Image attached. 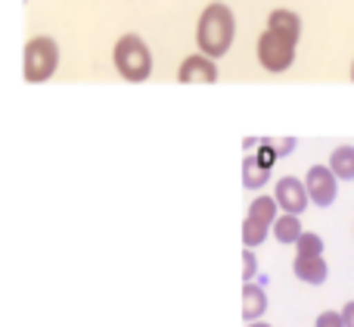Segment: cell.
Returning <instances> with one entry per match:
<instances>
[{
	"instance_id": "1",
	"label": "cell",
	"mask_w": 354,
	"mask_h": 327,
	"mask_svg": "<svg viewBox=\"0 0 354 327\" xmlns=\"http://www.w3.org/2000/svg\"><path fill=\"white\" fill-rule=\"evenodd\" d=\"M233 37H236V16L227 3L214 0L205 10L199 12V22H196V47L199 53L221 60V56L230 53Z\"/></svg>"
},
{
	"instance_id": "2",
	"label": "cell",
	"mask_w": 354,
	"mask_h": 327,
	"mask_svg": "<svg viewBox=\"0 0 354 327\" xmlns=\"http://www.w3.org/2000/svg\"><path fill=\"white\" fill-rule=\"evenodd\" d=\"M112 66H115L118 78L131 81V85H140V81H147L149 75H153L156 60H153L149 44L143 41L137 31H128V35H122L115 41V47H112Z\"/></svg>"
},
{
	"instance_id": "3",
	"label": "cell",
	"mask_w": 354,
	"mask_h": 327,
	"mask_svg": "<svg viewBox=\"0 0 354 327\" xmlns=\"http://www.w3.org/2000/svg\"><path fill=\"white\" fill-rule=\"evenodd\" d=\"M299 41L301 37L289 35V31H280V28H264L258 35V44H255V56H258V66L270 75H283L292 69L295 62V53H299Z\"/></svg>"
},
{
	"instance_id": "4",
	"label": "cell",
	"mask_w": 354,
	"mask_h": 327,
	"mask_svg": "<svg viewBox=\"0 0 354 327\" xmlns=\"http://www.w3.org/2000/svg\"><path fill=\"white\" fill-rule=\"evenodd\" d=\"M59 69V44L47 35H35L22 50V78L28 85H44Z\"/></svg>"
},
{
	"instance_id": "5",
	"label": "cell",
	"mask_w": 354,
	"mask_h": 327,
	"mask_svg": "<svg viewBox=\"0 0 354 327\" xmlns=\"http://www.w3.org/2000/svg\"><path fill=\"white\" fill-rule=\"evenodd\" d=\"M274 200L280 203V212L286 215H301L311 203V193H308L305 178H295V175H283L274 181Z\"/></svg>"
},
{
	"instance_id": "6",
	"label": "cell",
	"mask_w": 354,
	"mask_h": 327,
	"mask_svg": "<svg viewBox=\"0 0 354 327\" xmlns=\"http://www.w3.org/2000/svg\"><path fill=\"white\" fill-rule=\"evenodd\" d=\"M305 184H308V193H311V203L326 209V206L336 203L339 197V178L330 166H311L305 175Z\"/></svg>"
},
{
	"instance_id": "7",
	"label": "cell",
	"mask_w": 354,
	"mask_h": 327,
	"mask_svg": "<svg viewBox=\"0 0 354 327\" xmlns=\"http://www.w3.org/2000/svg\"><path fill=\"white\" fill-rule=\"evenodd\" d=\"M221 78L218 72V60L205 53H189L187 60L177 66V81L180 85H214Z\"/></svg>"
},
{
	"instance_id": "8",
	"label": "cell",
	"mask_w": 354,
	"mask_h": 327,
	"mask_svg": "<svg viewBox=\"0 0 354 327\" xmlns=\"http://www.w3.org/2000/svg\"><path fill=\"white\" fill-rule=\"evenodd\" d=\"M292 274L299 281H305V284L320 287V284H326V278H330V265H326L324 256H295Z\"/></svg>"
},
{
	"instance_id": "9",
	"label": "cell",
	"mask_w": 354,
	"mask_h": 327,
	"mask_svg": "<svg viewBox=\"0 0 354 327\" xmlns=\"http://www.w3.org/2000/svg\"><path fill=\"white\" fill-rule=\"evenodd\" d=\"M264 312H268V293H264V287L255 284V281L243 284V318H245V324L261 321Z\"/></svg>"
},
{
	"instance_id": "10",
	"label": "cell",
	"mask_w": 354,
	"mask_h": 327,
	"mask_svg": "<svg viewBox=\"0 0 354 327\" xmlns=\"http://www.w3.org/2000/svg\"><path fill=\"white\" fill-rule=\"evenodd\" d=\"M270 181V166H264L255 153H245L243 159V187L245 191H261Z\"/></svg>"
},
{
	"instance_id": "11",
	"label": "cell",
	"mask_w": 354,
	"mask_h": 327,
	"mask_svg": "<svg viewBox=\"0 0 354 327\" xmlns=\"http://www.w3.org/2000/svg\"><path fill=\"white\" fill-rule=\"evenodd\" d=\"M301 234H305L301 215H286V212H283V215L274 222V240L283 243V247H295Z\"/></svg>"
},
{
	"instance_id": "12",
	"label": "cell",
	"mask_w": 354,
	"mask_h": 327,
	"mask_svg": "<svg viewBox=\"0 0 354 327\" xmlns=\"http://www.w3.org/2000/svg\"><path fill=\"white\" fill-rule=\"evenodd\" d=\"M326 166L336 172L339 181H354V147L351 143H339L330 153V162Z\"/></svg>"
},
{
	"instance_id": "13",
	"label": "cell",
	"mask_w": 354,
	"mask_h": 327,
	"mask_svg": "<svg viewBox=\"0 0 354 327\" xmlns=\"http://www.w3.org/2000/svg\"><path fill=\"white\" fill-rule=\"evenodd\" d=\"M245 215H252V218H258V222H264V224H270L274 228V222L280 218V203L274 200V193H258L255 200L249 203V212Z\"/></svg>"
},
{
	"instance_id": "14",
	"label": "cell",
	"mask_w": 354,
	"mask_h": 327,
	"mask_svg": "<svg viewBox=\"0 0 354 327\" xmlns=\"http://www.w3.org/2000/svg\"><path fill=\"white\" fill-rule=\"evenodd\" d=\"M268 28H280V31H289V35L301 37V16L292 12V10H286V6L270 10L268 12Z\"/></svg>"
},
{
	"instance_id": "15",
	"label": "cell",
	"mask_w": 354,
	"mask_h": 327,
	"mask_svg": "<svg viewBox=\"0 0 354 327\" xmlns=\"http://www.w3.org/2000/svg\"><path fill=\"white\" fill-rule=\"evenodd\" d=\"M270 231H274L270 224H264V222H258V218L245 215V218H243V247H245V249L261 247V243L268 240Z\"/></svg>"
},
{
	"instance_id": "16",
	"label": "cell",
	"mask_w": 354,
	"mask_h": 327,
	"mask_svg": "<svg viewBox=\"0 0 354 327\" xmlns=\"http://www.w3.org/2000/svg\"><path fill=\"white\" fill-rule=\"evenodd\" d=\"M295 256H324V237L314 234V231H305L295 243Z\"/></svg>"
},
{
	"instance_id": "17",
	"label": "cell",
	"mask_w": 354,
	"mask_h": 327,
	"mask_svg": "<svg viewBox=\"0 0 354 327\" xmlns=\"http://www.w3.org/2000/svg\"><path fill=\"white\" fill-rule=\"evenodd\" d=\"M314 327H345V318H342V312L326 309V312H320V315L314 318Z\"/></svg>"
},
{
	"instance_id": "18",
	"label": "cell",
	"mask_w": 354,
	"mask_h": 327,
	"mask_svg": "<svg viewBox=\"0 0 354 327\" xmlns=\"http://www.w3.org/2000/svg\"><path fill=\"white\" fill-rule=\"evenodd\" d=\"M258 274V259L252 249H243V284H249L252 278Z\"/></svg>"
},
{
	"instance_id": "19",
	"label": "cell",
	"mask_w": 354,
	"mask_h": 327,
	"mask_svg": "<svg viewBox=\"0 0 354 327\" xmlns=\"http://www.w3.org/2000/svg\"><path fill=\"white\" fill-rule=\"evenodd\" d=\"M274 147L280 156H289L295 147H299V141H295V137H280V141H274Z\"/></svg>"
},
{
	"instance_id": "20",
	"label": "cell",
	"mask_w": 354,
	"mask_h": 327,
	"mask_svg": "<svg viewBox=\"0 0 354 327\" xmlns=\"http://www.w3.org/2000/svg\"><path fill=\"white\" fill-rule=\"evenodd\" d=\"M342 318H345V327H354V299L342 306Z\"/></svg>"
},
{
	"instance_id": "21",
	"label": "cell",
	"mask_w": 354,
	"mask_h": 327,
	"mask_svg": "<svg viewBox=\"0 0 354 327\" xmlns=\"http://www.w3.org/2000/svg\"><path fill=\"white\" fill-rule=\"evenodd\" d=\"M245 327H270L268 321H252V324H245Z\"/></svg>"
},
{
	"instance_id": "22",
	"label": "cell",
	"mask_w": 354,
	"mask_h": 327,
	"mask_svg": "<svg viewBox=\"0 0 354 327\" xmlns=\"http://www.w3.org/2000/svg\"><path fill=\"white\" fill-rule=\"evenodd\" d=\"M351 81H354V62H351Z\"/></svg>"
}]
</instances>
